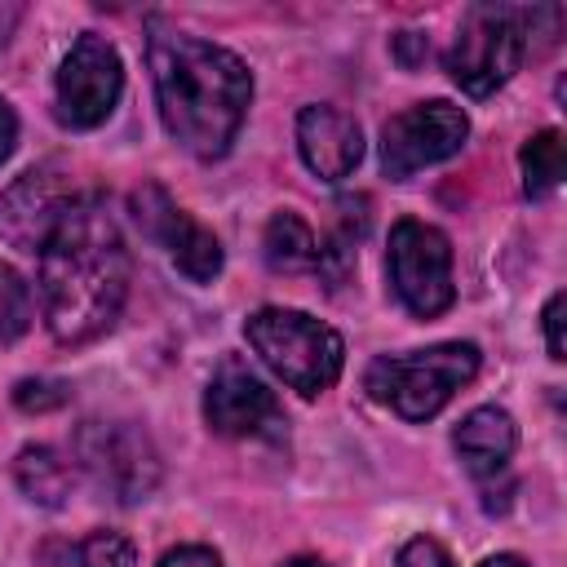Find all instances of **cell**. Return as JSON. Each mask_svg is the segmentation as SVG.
Wrapping results in <instances>:
<instances>
[{"mask_svg": "<svg viewBox=\"0 0 567 567\" xmlns=\"http://www.w3.org/2000/svg\"><path fill=\"white\" fill-rule=\"evenodd\" d=\"M31 328V288L13 266L0 261V346H13Z\"/></svg>", "mask_w": 567, "mask_h": 567, "instance_id": "17", "label": "cell"}, {"mask_svg": "<svg viewBox=\"0 0 567 567\" xmlns=\"http://www.w3.org/2000/svg\"><path fill=\"white\" fill-rule=\"evenodd\" d=\"M22 22V4H0V44H9V35H13V27Z\"/></svg>", "mask_w": 567, "mask_h": 567, "instance_id": "25", "label": "cell"}, {"mask_svg": "<svg viewBox=\"0 0 567 567\" xmlns=\"http://www.w3.org/2000/svg\"><path fill=\"white\" fill-rule=\"evenodd\" d=\"M536 9H514V4H474L456 31V44L447 53L452 80L470 97L496 93L523 62L527 53V27Z\"/></svg>", "mask_w": 567, "mask_h": 567, "instance_id": "5", "label": "cell"}, {"mask_svg": "<svg viewBox=\"0 0 567 567\" xmlns=\"http://www.w3.org/2000/svg\"><path fill=\"white\" fill-rule=\"evenodd\" d=\"M297 151L315 177L341 182L363 159V133L346 111L315 102V106H301L297 115Z\"/></svg>", "mask_w": 567, "mask_h": 567, "instance_id": "12", "label": "cell"}, {"mask_svg": "<svg viewBox=\"0 0 567 567\" xmlns=\"http://www.w3.org/2000/svg\"><path fill=\"white\" fill-rule=\"evenodd\" d=\"M478 363L483 354L474 341H439L430 350L377 354L363 372V385L403 421H430L452 403L461 385L478 377Z\"/></svg>", "mask_w": 567, "mask_h": 567, "instance_id": "4", "label": "cell"}, {"mask_svg": "<svg viewBox=\"0 0 567 567\" xmlns=\"http://www.w3.org/2000/svg\"><path fill=\"white\" fill-rule=\"evenodd\" d=\"M80 567H137V549L120 532H93L80 540Z\"/></svg>", "mask_w": 567, "mask_h": 567, "instance_id": "18", "label": "cell"}, {"mask_svg": "<svg viewBox=\"0 0 567 567\" xmlns=\"http://www.w3.org/2000/svg\"><path fill=\"white\" fill-rule=\"evenodd\" d=\"M478 567H527L518 554H492V558H483Z\"/></svg>", "mask_w": 567, "mask_h": 567, "instance_id": "26", "label": "cell"}, {"mask_svg": "<svg viewBox=\"0 0 567 567\" xmlns=\"http://www.w3.org/2000/svg\"><path fill=\"white\" fill-rule=\"evenodd\" d=\"M13 146H18V115H13V106L0 97V164L13 155Z\"/></svg>", "mask_w": 567, "mask_h": 567, "instance_id": "24", "label": "cell"}, {"mask_svg": "<svg viewBox=\"0 0 567 567\" xmlns=\"http://www.w3.org/2000/svg\"><path fill=\"white\" fill-rule=\"evenodd\" d=\"M394 567H452V554H447L434 536H412V540L399 549Z\"/></svg>", "mask_w": 567, "mask_h": 567, "instance_id": "20", "label": "cell"}, {"mask_svg": "<svg viewBox=\"0 0 567 567\" xmlns=\"http://www.w3.org/2000/svg\"><path fill=\"white\" fill-rule=\"evenodd\" d=\"M261 248H266V266L279 270V275L315 270V261H319V239H315V230L297 213H275L266 221Z\"/></svg>", "mask_w": 567, "mask_h": 567, "instance_id": "15", "label": "cell"}, {"mask_svg": "<svg viewBox=\"0 0 567 567\" xmlns=\"http://www.w3.org/2000/svg\"><path fill=\"white\" fill-rule=\"evenodd\" d=\"M120 89H124V66L115 44L106 35L84 31L58 71V120L66 128H97L115 111Z\"/></svg>", "mask_w": 567, "mask_h": 567, "instance_id": "10", "label": "cell"}, {"mask_svg": "<svg viewBox=\"0 0 567 567\" xmlns=\"http://www.w3.org/2000/svg\"><path fill=\"white\" fill-rule=\"evenodd\" d=\"M159 567H221V558L208 545H177L159 558Z\"/></svg>", "mask_w": 567, "mask_h": 567, "instance_id": "22", "label": "cell"}, {"mask_svg": "<svg viewBox=\"0 0 567 567\" xmlns=\"http://www.w3.org/2000/svg\"><path fill=\"white\" fill-rule=\"evenodd\" d=\"M40 301L53 341L84 346L102 337L128 297V252L97 195H71L40 239Z\"/></svg>", "mask_w": 567, "mask_h": 567, "instance_id": "1", "label": "cell"}, {"mask_svg": "<svg viewBox=\"0 0 567 567\" xmlns=\"http://www.w3.org/2000/svg\"><path fill=\"white\" fill-rule=\"evenodd\" d=\"M13 478H18L22 496H31L35 505H49V509L66 505V496H71V487H75L71 465H66L53 447H44V443H31V447L18 452Z\"/></svg>", "mask_w": 567, "mask_h": 567, "instance_id": "14", "label": "cell"}, {"mask_svg": "<svg viewBox=\"0 0 567 567\" xmlns=\"http://www.w3.org/2000/svg\"><path fill=\"white\" fill-rule=\"evenodd\" d=\"M394 53H399V62H403V66H416V62L430 53V44H425V35H416V31H403V35L394 40Z\"/></svg>", "mask_w": 567, "mask_h": 567, "instance_id": "23", "label": "cell"}, {"mask_svg": "<svg viewBox=\"0 0 567 567\" xmlns=\"http://www.w3.org/2000/svg\"><path fill=\"white\" fill-rule=\"evenodd\" d=\"M470 137V120L452 102H416L385 120L381 128V168L385 177L403 182L430 164L452 159Z\"/></svg>", "mask_w": 567, "mask_h": 567, "instance_id": "8", "label": "cell"}, {"mask_svg": "<svg viewBox=\"0 0 567 567\" xmlns=\"http://www.w3.org/2000/svg\"><path fill=\"white\" fill-rule=\"evenodd\" d=\"M385 270H390V288L394 297L416 315V319H434L456 301V284H452V244L439 226L403 217L390 230V252H385Z\"/></svg>", "mask_w": 567, "mask_h": 567, "instance_id": "7", "label": "cell"}, {"mask_svg": "<svg viewBox=\"0 0 567 567\" xmlns=\"http://www.w3.org/2000/svg\"><path fill=\"white\" fill-rule=\"evenodd\" d=\"M71 399V390L62 385V381H18V390H13V403L22 408V412H53V408H62Z\"/></svg>", "mask_w": 567, "mask_h": 567, "instance_id": "19", "label": "cell"}, {"mask_svg": "<svg viewBox=\"0 0 567 567\" xmlns=\"http://www.w3.org/2000/svg\"><path fill=\"white\" fill-rule=\"evenodd\" d=\"M248 346L261 354V363L301 399H315L337 385L346 368V341L337 328L306 310H284V306H261L244 323Z\"/></svg>", "mask_w": 567, "mask_h": 567, "instance_id": "3", "label": "cell"}, {"mask_svg": "<svg viewBox=\"0 0 567 567\" xmlns=\"http://www.w3.org/2000/svg\"><path fill=\"white\" fill-rule=\"evenodd\" d=\"M284 567H328L323 558H315V554H297V558H288Z\"/></svg>", "mask_w": 567, "mask_h": 567, "instance_id": "27", "label": "cell"}, {"mask_svg": "<svg viewBox=\"0 0 567 567\" xmlns=\"http://www.w3.org/2000/svg\"><path fill=\"white\" fill-rule=\"evenodd\" d=\"M452 443H456V456L465 461V470L474 478H496V474H505V465H509V456L518 447V425H514V416L505 408L487 403V408H474L456 425Z\"/></svg>", "mask_w": 567, "mask_h": 567, "instance_id": "13", "label": "cell"}, {"mask_svg": "<svg viewBox=\"0 0 567 567\" xmlns=\"http://www.w3.org/2000/svg\"><path fill=\"white\" fill-rule=\"evenodd\" d=\"M563 292H554L549 301H545V310H540V323H545V346H549V359L554 363H563L567 354H563Z\"/></svg>", "mask_w": 567, "mask_h": 567, "instance_id": "21", "label": "cell"}, {"mask_svg": "<svg viewBox=\"0 0 567 567\" xmlns=\"http://www.w3.org/2000/svg\"><path fill=\"white\" fill-rule=\"evenodd\" d=\"M518 168H523V195L527 199H545L549 190H558V182L567 173L563 133L558 128H540L536 137H527L523 151H518Z\"/></svg>", "mask_w": 567, "mask_h": 567, "instance_id": "16", "label": "cell"}, {"mask_svg": "<svg viewBox=\"0 0 567 567\" xmlns=\"http://www.w3.org/2000/svg\"><path fill=\"white\" fill-rule=\"evenodd\" d=\"M204 421L221 439H284V408L275 390L239 359L226 354L204 390Z\"/></svg>", "mask_w": 567, "mask_h": 567, "instance_id": "9", "label": "cell"}, {"mask_svg": "<svg viewBox=\"0 0 567 567\" xmlns=\"http://www.w3.org/2000/svg\"><path fill=\"white\" fill-rule=\"evenodd\" d=\"M128 204H133L137 226H142L151 239H159V244L168 248L173 266H177L190 284H213V279L221 275V244H217V235L204 230L190 213H182V208L168 199L164 186L146 182V186L133 190Z\"/></svg>", "mask_w": 567, "mask_h": 567, "instance_id": "11", "label": "cell"}, {"mask_svg": "<svg viewBox=\"0 0 567 567\" xmlns=\"http://www.w3.org/2000/svg\"><path fill=\"white\" fill-rule=\"evenodd\" d=\"M75 456L120 505L146 501L159 483V452L137 421H84L75 430Z\"/></svg>", "mask_w": 567, "mask_h": 567, "instance_id": "6", "label": "cell"}, {"mask_svg": "<svg viewBox=\"0 0 567 567\" xmlns=\"http://www.w3.org/2000/svg\"><path fill=\"white\" fill-rule=\"evenodd\" d=\"M146 62L168 137L195 159H221L252 102V71L244 58L213 40L155 27L146 40Z\"/></svg>", "mask_w": 567, "mask_h": 567, "instance_id": "2", "label": "cell"}]
</instances>
